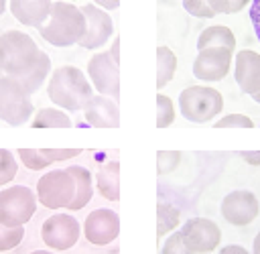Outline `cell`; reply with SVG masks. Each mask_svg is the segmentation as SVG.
Returning a JSON list of instances; mask_svg holds the SVG:
<instances>
[{"mask_svg": "<svg viewBox=\"0 0 260 254\" xmlns=\"http://www.w3.org/2000/svg\"><path fill=\"white\" fill-rule=\"evenodd\" d=\"M47 96L61 110L77 112V110H83L85 104L91 100L93 85L87 81L85 73L79 67L61 65L49 77Z\"/></svg>", "mask_w": 260, "mask_h": 254, "instance_id": "obj_1", "label": "cell"}, {"mask_svg": "<svg viewBox=\"0 0 260 254\" xmlns=\"http://www.w3.org/2000/svg\"><path fill=\"white\" fill-rule=\"evenodd\" d=\"M87 22L81 8L67 0H57L51 6L49 18L39 26V35L53 47H71L85 35Z\"/></svg>", "mask_w": 260, "mask_h": 254, "instance_id": "obj_2", "label": "cell"}, {"mask_svg": "<svg viewBox=\"0 0 260 254\" xmlns=\"http://www.w3.org/2000/svg\"><path fill=\"white\" fill-rule=\"evenodd\" d=\"M41 49L30 35L22 30H4L0 35V71L10 77L26 75L39 61Z\"/></svg>", "mask_w": 260, "mask_h": 254, "instance_id": "obj_3", "label": "cell"}, {"mask_svg": "<svg viewBox=\"0 0 260 254\" xmlns=\"http://www.w3.org/2000/svg\"><path fill=\"white\" fill-rule=\"evenodd\" d=\"M179 108L189 122H211L223 110V96L209 85H189L179 93Z\"/></svg>", "mask_w": 260, "mask_h": 254, "instance_id": "obj_4", "label": "cell"}, {"mask_svg": "<svg viewBox=\"0 0 260 254\" xmlns=\"http://www.w3.org/2000/svg\"><path fill=\"white\" fill-rule=\"evenodd\" d=\"M35 114L30 93L22 87L16 77L0 75V120L10 126H20L28 122Z\"/></svg>", "mask_w": 260, "mask_h": 254, "instance_id": "obj_5", "label": "cell"}, {"mask_svg": "<svg viewBox=\"0 0 260 254\" xmlns=\"http://www.w3.org/2000/svg\"><path fill=\"white\" fill-rule=\"evenodd\" d=\"M37 211V193L24 185H12L0 191V224L8 228L24 226Z\"/></svg>", "mask_w": 260, "mask_h": 254, "instance_id": "obj_6", "label": "cell"}, {"mask_svg": "<svg viewBox=\"0 0 260 254\" xmlns=\"http://www.w3.org/2000/svg\"><path fill=\"white\" fill-rule=\"evenodd\" d=\"M75 197V181L67 169L45 173L37 181V201L47 209H67Z\"/></svg>", "mask_w": 260, "mask_h": 254, "instance_id": "obj_7", "label": "cell"}, {"mask_svg": "<svg viewBox=\"0 0 260 254\" xmlns=\"http://www.w3.org/2000/svg\"><path fill=\"white\" fill-rule=\"evenodd\" d=\"M81 226L71 213H53L41 226V240L51 250H69L77 244Z\"/></svg>", "mask_w": 260, "mask_h": 254, "instance_id": "obj_8", "label": "cell"}, {"mask_svg": "<svg viewBox=\"0 0 260 254\" xmlns=\"http://www.w3.org/2000/svg\"><path fill=\"white\" fill-rule=\"evenodd\" d=\"M87 75L91 79V85L98 93L108 96L118 102L120 98V71L118 63L112 59L110 51L95 53L87 61Z\"/></svg>", "mask_w": 260, "mask_h": 254, "instance_id": "obj_9", "label": "cell"}, {"mask_svg": "<svg viewBox=\"0 0 260 254\" xmlns=\"http://www.w3.org/2000/svg\"><path fill=\"white\" fill-rule=\"evenodd\" d=\"M219 211H221V217L228 224L238 226V228H244V226H250L258 217L260 203H258V197L252 191H248V189H236V191L228 193L221 199Z\"/></svg>", "mask_w": 260, "mask_h": 254, "instance_id": "obj_10", "label": "cell"}, {"mask_svg": "<svg viewBox=\"0 0 260 254\" xmlns=\"http://www.w3.org/2000/svg\"><path fill=\"white\" fill-rule=\"evenodd\" d=\"M232 59H234V51H230L225 47L201 49L193 61V75L205 83L221 81L230 73Z\"/></svg>", "mask_w": 260, "mask_h": 254, "instance_id": "obj_11", "label": "cell"}, {"mask_svg": "<svg viewBox=\"0 0 260 254\" xmlns=\"http://www.w3.org/2000/svg\"><path fill=\"white\" fill-rule=\"evenodd\" d=\"M181 234L193 254H209L221 244V230L209 217H191L183 224Z\"/></svg>", "mask_w": 260, "mask_h": 254, "instance_id": "obj_12", "label": "cell"}, {"mask_svg": "<svg viewBox=\"0 0 260 254\" xmlns=\"http://www.w3.org/2000/svg\"><path fill=\"white\" fill-rule=\"evenodd\" d=\"M81 232L91 246H108L120 234V217L114 209H93L87 213Z\"/></svg>", "mask_w": 260, "mask_h": 254, "instance_id": "obj_13", "label": "cell"}, {"mask_svg": "<svg viewBox=\"0 0 260 254\" xmlns=\"http://www.w3.org/2000/svg\"><path fill=\"white\" fill-rule=\"evenodd\" d=\"M81 12L85 14V22H87V28H85V35L83 39L77 43L79 47L83 49H100L104 47L110 37L114 35V22H112V16L108 14V10L95 6V4H85L81 6Z\"/></svg>", "mask_w": 260, "mask_h": 254, "instance_id": "obj_14", "label": "cell"}, {"mask_svg": "<svg viewBox=\"0 0 260 254\" xmlns=\"http://www.w3.org/2000/svg\"><path fill=\"white\" fill-rule=\"evenodd\" d=\"M234 77L238 87L254 96L260 91V55L250 49H242L236 55V67H234Z\"/></svg>", "mask_w": 260, "mask_h": 254, "instance_id": "obj_15", "label": "cell"}, {"mask_svg": "<svg viewBox=\"0 0 260 254\" xmlns=\"http://www.w3.org/2000/svg\"><path fill=\"white\" fill-rule=\"evenodd\" d=\"M83 116L93 128H118L120 124L118 102L102 93L91 96V100L83 108Z\"/></svg>", "mask_w": 260, "mask_h": 254, "instance_id": "obj_16", "label": "cell"}, {"mask_svg": "<svg viewBox=\"0 0 260 254\" xmlns=\"http://www.w3.org/2000/svg\"><path fill=\"white\" fill-rule=\"evenodd\" d=\"M12 16L26 26H41L51 14V0H8Z\"/></svg>", "mask_w": 260, "mask_h": 254, "instance_id": "obj_17", "label": "cell"}, {"mask_svg": "<svg viewBox=\"0 0 260 254\" xmlns=\"http://www.w3.org/2000/svg\"><path fill=\"white\" fill-rule=\"evenodd\" d=\"M95 187L104 199L108 201L120 199V163L118 161H110L95 171Z\"/></svg>", "mask_w": 260, "mask_h": 254, "instance_id": "obj_18", "label": "cell"}, {"mask_svg": "<svg viewBox=\"0 0 260 254\" xmlns=\"http://www.w3.org/2000/svg\"><path fill=\"white\" fill-rule=\"evenodd\" d=\"M67 171L71 173V177L75 181V197H73V201L69 203L67 209L69 211H79L91 201V195H93L91 173L85 167H79V165H71V167H67Z\"/></svg>", "mask_w": 260, "mask_h": 254, "instance_id": "obj_19", "label": "cell"}, {"mask_svg": "<svg viewBox=\"0 0 260 254\" xmlns=\"http://www.w3.org/2000/svg\"><path fill=\"white\" fill-rule=\"evenodd\" d=\"M207 47H225L230 51H236V37L232 33V28L223 26V24H213L201 30L199 39H197V49H207Z\"/></svg>", "mask_w": 260, "mask_h": 254, "instance_id": "obj_20", "label": "cell"}, {"mask_svg": "<svg viewBox=\"0 0 260 254\" xmlns=\"http://www.w3.org/2000/svg\"><path fill=\"white\" fill-rule=\"evenodd\" d=\"M177 71V55L167 45H160L156 49V87L162 89Z\"/></svg>", "mask_w": 260, "mask_h": 254, "instance_id": "obj_21", "label": "cell"}, {"mask_svg": "<svg viewBox=\"0 0 260 254\" xmlns=\"http://www.w3.org/2000/svg\"><path fill=\"white\" fill-rule=\"evenodd\" d=\"M49 73H51V59H49V55L43 51L41 57H39V61H37V65H35L26 75L18 77V81L22 83V87H24L28 93H35V91H39V87L45 83V79H47Z\"/></svg>", "mask_w": 260, "mask_h": 254, "instance_id": "obj_22", "label": "cell"}, {"mask_svg": "<svg viewBox=\"0 0 260 254\" xmlns=\"http://www.w3.org/2000/svg\"><path fill=\"white\" fill-rule=\"evenodd\" d=\"M71 118L59 108H41L32 116V128H71Z\"/></svg>", "mask_w": 260, "mask_h": 254, "instance_id": "obj_23", "label": "cell"}, {"mask_svg": "<svg viewBox=\"0 0 260 254\" xmlns=\"http://www.w3.org/2000/svg\"><path fill=\"white\" fill-rule=\"evenodd\" d=\"M181 224V211L171 203H158L156 205V238H165L171 232H175Z\"/></svg>", "mask_w": 260, "mask_h": 254, "instance_id": "obj_24", "label": "cell"}, {"mask_svg": "<svg viewBox=\"0 0 260 254\" xmlns=\"http://www.w3.org/2000/svg\"><path fill=\"white\" fill-rule=\"evenodd\" d=\"M16 154L20 156V163H22L26 169H30V171H43V169H47L49 165H53V163L43 154L41 148H18Z\"/></svg>", "mask_w": 260, "mask_h": 254, "instance_id": "obj_25", "label": "cell"}, {"mask_svg": "<svg viewBox=\"0 0 260 254\" xmlns=\"http://www.w3.org/2000/svg\"><path fill=\"white\" fill-rule=\"evenodd\" d=\"M175 122V106L173 100L165 93H156V126L167 128Z\"/></svg>", "mask_w": 260, "mask_h": 254, "instance_id": "obj_26", "label": "cell"}, {"mask_svg": "<svg viewBox=\"0 0 260 254\" xmlns=\"http://www.w3.org/2000/svg\"><path fill=\"white\" fill-rule=\"evenodd\" d=\"M24 238V226L20 228H8L0 224V252H8L16 248Z\"/></svg>", "mask_w": 260, "mask_h": 254, "instance_id": "obj_27", "label": "cell"}, {"mask_svg": "<svg viewBox=\"0 0 260 254\" xmlns=\"http://www.w3.org/2000/svg\"><path fill=\"white\" fill-rule=\"evenodd\" d=\"M160 254H193V250L187 246L181 230H175L167 236V240L160 248Z\"/></svg>", "mask_w": 260, "mask_h": 254, "instance_id": "obj_28", "label": "cell"}, {"mask_svg": "<svg viewBox=\"0 0 260 254\" xmlns=\"http://www.w3.org/2000/svg\"><path fill=\"white\" fill-rule=\"evenodd\" d=\"M16 171H18V165L14 154L6 148H0V187L10 183L16 177Z\"/></svg>", "mask_w": 260, "mask_h": 254, "instance_id": "obj_29", "label": "cell"}, {"mask_svg": "<svg viewBox=\"0 0 260 254\" xmlns=\"http://www.w3.org/2000/svg\"><path fill=\"white\" fill-rule=\"evenodd\" d=\"M181 152L179 150H158L156 152V171L158 175H169L173 173L179 163H181Z\"/></svg>", "mask_w": 260, "mask_h": 254, "instance_id": "obj_30", "label": "cell"}, {"mask_svg": "<svg viewBox=\"0 0 260 254\" xmlns=\"http://www.w3.org/2000/svg\"><path fill=\"white\" fill-rule=\"evenodd\" d=\"M252 0H207L209 8L215 14H236L242 8H246Z\"/></svg>", "mask_w": 260, "mask_h": 254, "instance_id": "obj_31", "label": "cell"}, {"mask_svg": "<svg viewBox=\"0 0 260 254\" xmlns=\"http://www.w3.org/2000/svg\"><path fill=\"white\" fill-rule=\"evenodd\" d=\"M215 128H254V122L244 114H228L213 122Z\"/></svg>", "mask_w": 260, "mask_h": 254, "instance_id": "obj_32", "label": "cell"}, {"mask_svg": "<svg viewBox=\"0 0 260 254\" xmlns=\"http://www.w3.org/2000/svg\"><path fill=\"white\" fill-rule=\"evenodd\" d=\"M183 8L197 18H213L215 16V12L209 8L207 0H183Z\"/></svg>", "mask_w": 260, "mask_h": 254, "instance_id": "obj_33", "label": "cell"}, {"mask_svg": "<svg viewBox=\"0 0 260 254\" xmlns=\"http://www.w3.org/2000/svg\"><path fill=\"white\" fill-rule=\"evenodd\" d=\"M43 154L51 161V163H61V161H69L77 154H81V148H41Z\"/></svg>", "mask_w": 260, "mask_h": 254, "instance_id": "obj_34", "label": "cell"}, {"mask_svg": "<svg viewBox=\"0 0 260 254\" xmlns=\"http://www.w3.org/2000/svg\"><path fill=\"white\" fill-rule=\"evenodd\" d=\"M250 22L254 28V35L260 43V0H252L250 2Z\"/></svg>", "mask_w": 260, "mask_h": 254, "instance_id": "obj_35", "label": "cell"}, {"mask_svg": "<svg viewBox=\"0 0 260 254\" xmlns=\"http://www.w3.org/2000/svg\"><path fill=\"white\" fill-rule=\"evenodd\" d=\"M240 156H242L248 165H252V167H260V150H242Z\"/></svg>", "mask_w": 260, "mask_h": 254, "instance_id": "obj_36", "label": "cell"}, {"mask_svg": "<svg viewBox=\"0 0 260 254\" xmlns=\"http://www.w3.org/2000/svg\"><path fill=\"white\" fill-rule=\"evenodd\" d=\"M217 254H252V252L246 250V248L240 246V244H228V246H223Z\"/></svg>", "mask_w": 260, "mask_h": 254, "instance_id": "obj_37", "label": "cell"}, {"mask_svg": "<svg viewBox=\"0 0 260 254\" xmlns=\"http://www.w3.org/2000/svg\"><path fill=\"white\" fill-rule=\"evenodd\" d=\"M95 6L104 8V10H116L120 6V0H93Z\"/></svg>", "mask_w": 260, "mask_h": 254, "instance_id": "obj_38", "label": "cell"}, {"mask_svg": "<svg viewBox=\"0 0 260 254\" xmlns=\"http://www.w3.org/2000/svg\"><path fill=\"white\" fill-rule=\"evenodd\" d=\"M110 55H112V59L120 65V39L116 37L114 41H112V47H110Z\"/></svg>", "mask_w": 260, "mask_h": 254, "instance_id": "obj_39", "label": "cell"}, {"mask_svg": "<svg viewBox=\"0 0 260 254\" xmlns=\"http://www.w3.org/2000/svg\"><path fill=\"white\" fill-rule=\"evenodd\" d=\"M252 254H260V230L254 236V244H252Z\"/></svg>", "mask_w": 260, "mask_h": 254, "instance_id": "obj_40", "label": "cell"}, {"mask_svg": "<svg viewBox=\"0 0 260 254\" xmlns=\"http://www.w3.org/2000/svg\"><path fill=\"white\" fill-rule=\"evenodd\" d=\"M30 254H55V252H51V250H35Z\"/></svg>", "mask_w": 260, "mask_h": 254, "instance_id": "obj_41", "label": "cell"}, {"mask_svg": "<svg viewBox=\"0 0 260 254\" xmlns=\"http://www.w3.org/2000/svg\"><path fill=\"white\" fill-rule=\"evenodd\" d=\"M4 8H6V0H0V14L4 12Z\"/></svg>", "mask_w": 260, "mask_h": 254, "instance_id": "obj_42", "label": "cell"}, {"mask_svg": "<svg viewBox=\"0 0 260 254\" xmlns=\"http://www.w3.org/2000/svg\"><path fill=\"white\" fill-rule=\"evenodd\" d=\"M252 98H254V102H258V104H260V91H258V93H254Z\"/></svg>", "mask_w": 260, "mask_h": 254, "instance_id": "obj_43", "label": "cell"}, {"mask_svg": "<svg viewBox=\"0 0 260 254\" xmlns=\"http://www.w3.org/2000/svg\"><path fill=\"white\" fill-rule=\"evenodd\" d=\"M67 2H73V0H67Z\"/></svg>", "mask_w": 260, "mask_h": 254, "instance_id": "obj_44", "label": "cell"}, {"mask_svg": "<svg viewBox=\"0 0 260 254\" xmlns=\"http://www.w3.org/2000/svg\"><path fill=\"white\" fill-rule=\"evenodd\" d=\"M0 75H2V71H0Z\"/></svg>", "mask_w": 260, "mask_h": 254, "instance_id": "obj_45", "label": "cell"}]
</instances>
